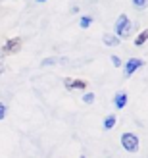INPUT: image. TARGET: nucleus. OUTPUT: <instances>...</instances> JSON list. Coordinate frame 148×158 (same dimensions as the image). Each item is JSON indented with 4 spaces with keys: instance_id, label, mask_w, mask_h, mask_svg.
Here are the masks:
<instances>
[{
    "instance_id": "1a4fd4ad",
    "label": "nucleus",
    "mask_w": 148,
    "mask_h": 158,
    "mask_svg": "<svg viewBox=\"0 0 148 158\" xmlns=\"http://www.w3.org/2000/svg\"><path fill=\"white\" fill-rule=\"evenodd\" d=\"M114 125H115V116L114 114H108L106 118H104V129L108 131V129H114Z\"/></svg>"
},
{
    "instance_id": "4468645a",
    "label": "nucleus",
    "mask_w": 148,
    "mask_h": 158,
    "mask_svg": "<svg viewBox=\"0 0 148 158\" xmlns=\"http://www.w3.org/2000/svg\"><path fill=\"white\" fill-rule=\"evenodd\" d=\"M112 64H114L115 68H121V66H123V62H121L119 56H115V54H114V56H112Z\"/></svg>"
},
{
    "instance_id": "7ed1b4c3",
    "label": "nucleus",
    "mask_w": 148,
    "mask_h": 158,
    "mask_svg": "<svg viewBox=\"0 0 148 158\" xmlns=\"http://www.w3.org/2000/svg\"><path fill=\"white\" fill-rule=\"evenodd\" d=\"M64 87L67 91H85L89 87V83L85 79H73V77H66L64 79Z\"/></svg>"
},
{
    "instance_id": "f257e3e1",
    "label": "nucleus",
    "mask_w": 148,
    "mask_h": 158,
    "mask_svg": "<svg viewBox=\"0 0 148 158\" xmlns=\"http://www.w3.org/2000/svg\"><path fill=\"white\" fill-rule=\"evenodd\" d=\"M131 29H133V25H131L127 14H121L119 18H118V21H115V37L125 39V37L131 35Z\"/></svg>"
},
{
    "instance_id": "f8f14e48",
    "label": "nucleus",
    "mask_w": 148,
    "mask_h": 158,
    "mask_svg": "<svg viewBox=\"0 0 148 158\" xmlns=\"http://www.w3.org/2000/svg\"><path fill=\"white\" fill-rule=\"evenodd\" d=\"M94 93H87V94H83V102L85 104H92V102H94Z\"/></svg>"
},
{
    "instance_id": "9d476101",
    "label": "nucleus",
    "mask_w": 148,
    "mask_h": 158,
    "mask_svg": "<svg viewBox=\"0 0 148 158\" xmlns=\"http://www.w3.org/2000/svg\"><path fill=\"white\" fill-rule=\"evenodd\" d=\"M58 62H66V60H58L56 56H50V58H44V60L41 62V66H42V68H48V66L58 64Z\"/></svg>"
},
{
    "instance_id": "6ab92c4d",
    "label": "nucleus",
    "mask_w": 148,
    "mask_h": 158,
    "mask_svg": "<svg viewBox=\"0 0 148 158\" xmlns=\"http://www.w3.org/2000/svg\"><path fill=\"white\" fill-rule=\"evenodd\" d=\"M0 2H2V0H0Z\"/></svg>"
},
{
    "instance_id": "39448f33",
    "label": "nucleus",
    "mask_w": 148,
    "mask_h": 158,
    "mask_svg": "<svg viewBox=\"0 0 148 158\" xmlns=\"http://www.w3.org/2000/svg\"><path fill=\"white\" fill-rule=\"evenodd\" d=\"M142 66H144V60H141V58H129L125 62V66H123V73H125V77H131L138 68H142Z\"/></svg>"
},
{
    "instance_id": "dca6fc26",
    "label": "nucleus",
    "mask_w": 148,
    "mask_h": 158,
    "mask_svg": "<svg viewBox=\"0 0 148 158\" xmlns=\"http://www.w3.org/2000/svg\"><path fill=\"white\" fill-rule=\"evenodd\" d=\"M4 73V54L0 52V75Z\"/></svg>"
},
{
    "instance_id": "20e7f679",
    "label": "nucleus",
    "mask_w": 148,
    "mask_h": 158,
    "mask_svg": "<svg viewBox=\"0 0 148 158\" xmlns=\"http://www.w3.org/2000/svg\"><path fill=\"white\" fill-rule=\"evenodd\" d=\"M21 50V39L19 37H12L10 41H6L4 46H2V54H18Z\"/></svg>"
},
{
    "instance_id": "f3484780",
    "label": "nucleus",
    "mask_w": 148,
    "mask_h": 158,
    "mask_svg": "<svg viewBox=\"0 0 148 158\" xmlns=\"http://www.w3.org/2000/svg\"><path fill=\"white\" fill-rule=\"evenodd\" d=\"M37 2H46V0H37Z\"/></svg>"
},
{
    "instance_id": "a211bd4d",
    "label": "nucleus",
    "mask_w": 148,
    "mask_h": 158,
    "mask_svg": "<svg viewBox=\"0 0 148 158\" xmlns=\"http://www.w3.org/2000/svg\"><path fill=\"white\" fill-rule=\"evenodd\" d=\"M79 158H87V156H79Z\"/></svg>"
},
{
    "instance_id": "ddd939ff",
    "label": "nucleus",
    "mask_w": 148,
    "mask_h": 158,
    "mask_svg": "<svg viewBox=\"0 0 148 158\" xmlns=\"http://www.w3.org/2000/svg\"><path fill=\"white\" fill-rule=\"evenodd\" d=\"M133 4L137 10H144V8L148 6V0H133Z\"/></svg>"
},
{
    "instance_id": "423d86ee",
    "label": "nucleus",
    "mask_w": 148,
    "mask_h": 158,
    "mask_svg": "<svg viewBox=\"0 0 148 158\" xmlns=\"http://www.w3.org/2000/svg\"><path fill=\"white\" fill-rule=\"evenodd\" d=\"M114 104H115V108H119V110H123L127 106V93L125 91H121V93H118L114 97Z\"/></svg>"
},
{
    "instance_id": "6e6552de",
    "label": "nucleus",
    "mask_w": 148,
    "mask_h": 158,
    "mask_svg": "<svg viewBox=\"0 0 148 158\" xmlns=\"http://www.w3.org/2000/svg\"><path fill=\"white\" fill-rule=\"evenodd\" d=\"M146 41H148V29L141 31V33H138V35L135 37V46H142Z\"/></svg>"
},
{
    "instance_id": "2eb2a0df",
    "label": "nucleus",
    "mask_w": 148,
    "mask_h": 158,
    "mask_svg": "<svg viewBox=\"0 0 148 158\" xmlns=\"http://www.w3.org/2000/svg\"><path fill=\"white\" fill-rule=\"evenodd\" d=\"M4 118H6V104L0 102V120H4Z\"/></svg>"
},
{
    "instance_id": "0eeeda50",
    "label": "nucleus",
    "mask_w": 148,
    "mask_h": 158,
    "mask_svg": "<svg viewBox=\"0 0 148 158\" xmlns=\"http://www.w3.org/2000/svg\"><path fill=\"white\" fill-rule=\"evenodd\" d=\"M102 39H104V44H106V46H118L119 41H121L119 37H115V35H112V33H106Z\"/></svg>"
},
{
    "instance_id": "f03ea898",
    "label": "nucleus",
    "mask_w": 148,
    "mask_h": 158,
    "mask_svg": "<svg viewBox=\"0 0 148 158\" xmlns=\"http://www.w3.org/2000/svg\"><path fill=\"white\" fill-rule=\"evenodd\" d=\"M121 145L127 152H137L138 151V137L135 133H123L121 135Z\"/></svg>"
},
{
    "instance_id": "9b49d317",
    "label": "nucleus",
    "mask_w": 148,
    "mask_h": 158,
    "mask_svg": "<svg viewBox=\"0 0 148 158\" xmlns=\"http://www.w3.org/2000/svg\"><path fill=\"white\" fill-rule=\"evenodd\" d=\"M90 23H92V18H90V15H83V18L79 19V25H81L83 29H87V27H90Z\"/></svg>"
}]
</instances>
